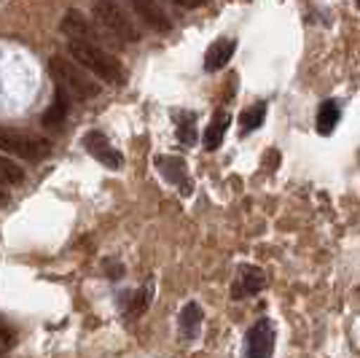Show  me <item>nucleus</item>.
I'll list each match as a JSON object with an SVG mask.
<instances>
[{
  "label": "nucleus",
  "instance_id": "1a4fd4ad",
  "mask_svg": "<svg viewBox=\"0 0 360 358\" xmlns=\"http://www.w3.org/2000/svg\"><path fill=\"white\" fill-rule=\"evenodd\" d=\"M156 167H159V173L165 175L172 186H178L180 195H191V178H188V167L186 162L180 159V156H156Z\"/></svg>",
  "mask_w": 360,
  "mask_h": 358
},
{
  "label": "nucleus",
  "instance_id": "39448f33",
  "mask_svg": "<svg viewBox=\"0 0 360 358\" xmlns=\"http://www.w3.org/2000/svg\"><path fill=\"white\" fill-rule=\"evenodd\" d=\"M60 30L68 38H75V41H89V44H100V46H105V41H110L105 35V30L97 22H89V16L81 14L78 8H70L68 14L62 16Z\"/></svg>",
  "mask_w": 360,
  "mask_h": 358
},
{
  "label": "nucleus",
  "instance_id": "4468645a",
  "mask_svg": "<svg viewBox=\"0 0 360 358\" xmlns=\"http://www.w3.org/2000/svg\"><path fill=\"white\" fill-rule=\"evenodd\" d=\"M229 124H231V113H229V111H218V113L212 116L207 132H205V149L215 151L224 143V135H226V130H229Z\"/></svg>",
  "mask_w": 360,
  "mask_h": 358
},
{
  "label": "nucleus",
  "instance_id": "7ed1b4c3",
  "mask_svg": "<svg viewBox=\"0 0 360 358\" xmlns=\"http://www.w3.org/2000/svg\"><path fill=\"white\" fill-rule=\"evenodd\" d=\"M0 151L19 156L25 162H44L46 156L51 154V143L38 132L0 124Z\"/></svg>",
  "mask_w": 360,
  "mask_h": 358
},
{
  "label": "nucleus",
  "instance_id": "423d86ee",
  "mask_svg": "<svg viewBox=\"0 0 360 358\" xmlns=\"http://www.w3.org/2000/svg\"><path fill=\"white\" fill-rule=\"evenodd\" d=\"M129 6V11L140 16V22H146L153 32H169L172 30V19L159 6V0H124Z\"/></svg>",
  "mask_w": 360,
  "mask_h": 358
},
{
  "label": "nucleus",
  "instance_id": "dca6fc26",
  "mask_svg": "<svg viewBox=\"0 0 360 358\" xmlns=\"http://www.w3.org/2000/svg\"><path fill=\"white\" fill-rule=\"evenodd\" d=\"M175 119H178V140L183 146H194L196 143V116L194 113H186V111H175Z\"/></svg>",
  "mask_w": 360,
  "mask_h": 358
},
{
  "label": "nucleus",
  "instance_id": "4be33fe9",
  "mask_svg": "<svg viewBox=\"0 0 360 358\" xmlns=\"http://www.w3.org/2000/svg\"><path fill=\"white\" fill-rule=\"evenodd\" d=\"M6 202H8V195H6L3 189H0V205H6Z\"/></svg>",
  "mask_w": 360,
  "mask_h": 358
},
{
  "label": "nucleus",
  "instance_id": "f8f14e48",
  "mask_svg": "<svg viewBox=\"0 0 360 358\" xmlns=\"http://www.w3.org/2000/svg\"><path fill=\"white\" fill-rule=\"evenodd\" d=\"M240 283L234 285V297L237 299H245V297H253V294H258L264 285H266V275H264V269L258 267H245L240 269Z\"/></svg>",
  "mask_w": 360,
  "mask_h": 358
},
{
  "label": "nucleus",
  "instance_id": "9b49d317",
  "mask_svg": "<svg viewBox=\"0 0 360 358\" xmlns=\"http://www.w3.org/2000/svg\"><path fill=\"white\" fill-rule=\"evenodd\" d=\"M234 51H237V41H234V38H221V41H215V44L207 49V54H205V70H207V73H215V70L226 68V62L234 57Z\"/></svg>",
  "mask_w": 360,
  "mask_h": 358
},
{
  "label": "nucleus",
  "instance_id": "f03ea898",
  "mask_svg": "<svg viewBox=\"0 0 360 358\" xmlns=\"http://www.w3.org/2000/svg\"><path fill=\"white\" fill-rule=\"evenodd\" d=\"M68 51L81 68H86L89 73H94L97 78H103L108 84H124V68L121 62L108 54L105 46L100 44H89V41H75L70 38L68 41Z\"/></svg>",
  "mask_w": 360,
  "mask_h": 358
},
{
  "label": "nucleus",
  "instance_id": "9d476101",
  "mask_svg": "<svg viewBox=\"0 0 360 358\" xmlns=\"http://www.w3.org/2000/svg\"><path fill=\"white\" fill-rule=\"evenodd\" d=\"M70 113V92L57 84V92H54V100L49 105V111H44L41 116V124L49 127V130H57L60 124H65V116Z\"/></svg>",
  "mask_w": 360,
  "mask_h": 358
},
{
  "label": "nucleus",
  "instance_id": "2eb2a0df",
  "mask_svg": "<svg viewBox=\"0 0 360 358\" xmlns=\"http://www.w3.org/2000/svg\"><path fill=\"white\" fill-rule=\"evenodd\" d=\"M339 116H342L339 103H336V100H326V103L320 105V111H317V132L330 135L333 127L339 124Z\"/></svg>",
  "mask_w": 360,
  "mask_h": 358
},
{
  "label": "nucleus",
  "instance_id": "6ab92c4d",
  "mask_svg": "<svg viewBox=\"0 0 360 358\" xmlns=\"http://www.w3.org/2000/svg\"><path fill=\"white\" fill-rule=\"evenodd\" d=\"M16 345V328L8 326L6 321H0V353H8Z\"/></svg>",
  "mask_w": 360,
  "mask_h": 358
},
{
  "label": "nucleus",
  "instance_id": "aec40b11",
  "mask_svg": "<svg viewBox=\"0 0 360 358\" xmlns=\"http://www.w3.org/2000/svg\"><path fill=\"white\" fill-rule=\"evenodd\" d=\"M148 304V288H140L135 294V307H129V315H140Z\"/></svg>",
  "mask_w": 360,
  "mask_h": 358
},
{
  "label": "nucleus",
  "instance_id": "6e6552de",
  "mask_svg": "<svg viewBox=\"0 0 360 358\" xmlns=\"http://www.w3.org/2000/svg\"><path fill=\"white\" fill-rule=\"evenodd\" d=\"M271 350H274V326H271L269 318H264V321H258L248 331V337H245V356L266 358L271 356Z\"/></svg>",
  "mask_w": 360,
  "mask_h": 358
},
{
  "label": "nucleus",
  "instance_id": "0eeeda50",
  "mask_svg": "<svg viewBox=\"0 0 360 358\" xmlns=\"http://www.w3.org/2000/svg\"><path fill=\"white\" fill-rule=\"evenodd\" d=\"M81 143H84V149L89 151L97 162L105 164L108 170H121V167H124V156L110 146V140H108L103 132L91 130V132L84 135V140H81Z\"/></svg>",
  "mask_w": 360,
  "mask_h": 358
},
{
  "label": "nucleus",
  "instance_id": "f3484780",
  "mask_svg": "<svg viewBox=\"0 0 360 358\" xmlns=\"http://www.w3.org/2000/svg\"><path fill=\"white\" fill-rule=\"evenodd\" d=\"M22 180H25V170L14 159H8V156L0 154V186H16Z\"/></svg>",
  "mask_w": 360,
  "mask_h": 358
},
{
  "label": "nucleus",
  "instance_id": "20e7f679",
  "mask_svg": "<svg viewBox=\"0 0 360 358\" xmlns=\"http://www.w3.org/2000/svg\"><path fill=\"white\" fill-rule=\"evenodd\" d=\"M49 73H51V78H54L60 87H65V90L70 92L73 97H78V100H91V97L100 94V84L91 81L89 70L81 68L78 62L65 60L62 54H54V57L49 60Z\"/></svg>",
  "mask_w": 360,
  "mask_h": 358
},
{
  "label": "nucleus",
  "instance_id": "5701e85b",
  "mask_svg": "<svg viewBox=\"0 0 360 358\" xmlns=\"http://www.w3.org/2000/svg\"><path fill=\"white\" fill-rule=\"evenodd\" d=\"M355 6H358V8H360V0H355Z\"/></svg>",
  "mask_w": 360,
  "mask_h": 358
},
{
  "label": "nucleus",
  "instance_id": "412c9836",
  "mask_svg": "<svg viewBox=\"0 0 360 358\" xmlns=\"http://www.w3.org/2000/svg\"><path fill=\"white\" fill-rule=\"evenodd\" d=\"M175 3H180L183 8H202V6H207L210 0H175Z\"/></svg>",
  "mask_w": 360,
  "mask_h": 358
},
{
  "label": "nucleus",
  "instance_id": "a211bd4d",
  "mask_svg": "<svg viewBox=\"0 0 360 358\" xmlns=\"http://www.w3.org/2000/svg\"><path fill=\"white\" fill-rule=\"evenodd\" d=\"M266 119V103H258V105H250V108H245L240 113V124L245 132H253L258 130L261 124Z\"/></svg>",
  "mask_w": 360,
  "mask_h": 358
},
{
  "label": "nucleus",
  "instance_id": "f257e3e1",
  "mask_svg": "<svg viewBox=\"0 0 360 358\" xmlns=\"http://www.w3.org/2000/svg\"><path fill=\"white\" fill-rule=\"evenodd\" d=\"M91 16L113 44L127 46L140 41V30H137L135 19L129 16V11L121 6L119 0H94L91 3Z\"/></svg>",
  "mask_w": 360,
  "mask_h": 358
},
{
  "label": "nucleus",
  "instance_id": "ddd939ff",
  "mask_svg": "<svg viewBox=\"0 0 360 358\" xmlns=\"http://www.w3.org/2000/svg\"><path fill=\"white\" fill-rule=\"evenodd\" d=\"M178 326H180V337L183 340H194L202 328V307L196 302H188L183 310H180L178 318Z\"/></svg>",
  "mask_w": 360,
  "mask_h": 358
}]
</instances>
